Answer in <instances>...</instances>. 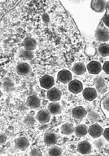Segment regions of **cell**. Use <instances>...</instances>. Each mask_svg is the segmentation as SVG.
Segmentation results:
<instances>
[{"label":"cell","instance_id":"277c9868","mask_svg":"<svg viewBox=\"0 0 109 156\" xmlns=\"http://www.w3.org/2000/svg\"><path fill=\"white\" fill-rule=\"evenodd\" d=\"M87 69L89 73L96 75L101 72L102 66L101 63L98 61H91L87 66Z\"/></svg>","mask_w":109,"mask_h":156},{"label":"cell","instance_id":"836d02e7","mask_svg":"<svg viewBox=\"0 0 109 156\" xmlns=\"http://www.w3.org/2000/svg\"><path fill=\"white\" fill-rule=\"evenodd\" d=\"M106 9H107V11L109 12V1L107 2V6H106Z\"/></svg>","mask_w":109,"mask_h":156},{"label":"cell","instance_id":"603a6c76","mask_svg":"<svg viewBox=\"0 0 109 156\" xmlns=\"http://www.w3.org/2000/svg\"><path fill=\"white\" fill-rule=\"evenodd\" d=\"M98 52L103 57L109 56V44L104 43L100 44L98 47Z\"/></svg>","mask_w":109,"mask_h":156},{"label":"cell","instance_id":"7402d4cb","mask_svg":"<svg viewBox=\"0 0 109 156\" xmlns=\"http://www.w3.org/2000/svg\"><path fill=\"white\" fill-rule=\"evenodd\" d=\"M49 112L52 115H58L61 112V106L57 103H51L50 104L48 107Z\"/></svg>","mask_w":109,"mask_h":156},{"label":"cell","instance_id":"5b68a950","mask_svg":"<svg viewBox=\"0 0 109 156\" xmlns=\"http://www.w3.org/2000/svg\"><path fill=\"white\" fill-rule=\"evenodd\" d=\"M83 96L87 101H91L96 98L97 96V91L96 88L88 87L84 89L83 91Z\"/></svg>","mask_w":109,"mask_h":156},{"label":"cell","instance_id":"4dcf8cb0","mask_svg":"<svg viewBox=\"0 0 109 156\" xmlns=\"http://www.w3.org/2000/svg\"><path fill=\"white\" fill-rule=\"evenodd\" d=\"M102 69L106 73L109 74V61H107V62H105L104 63Z\"/></svg>","mask_w":109,"mask_h":156},{"label":"cell","instance_id":"7a4b0ae2","mask_svg":"<svg viewBox=\"0 0 109 156\" xmlns=\"http://www.w3.org/2000/svg\"><path fill=\"white\" fill-rule=\"evenodd\" d=\"M104 129L99 123H94L88 128V133L91 138H98L103 134Z\"/></svg>","mask_w":109,"mask_h":156},{"label":"cell","instance_id":"484cf974","mask_svg":"<svg viewBox=\"0 0 109 156\" xmlns=\"http://www.w3.org/2000/svg\"><path fill=\"white\" fill-rule=\"evenodd\" d=\"M21 57L23 58L26 60H32L33 57V53L32 51H27V50H24L21 52Z\"/></svg>","mask_w":109,"mask_h":156},{"label":"cell","instance_id":"83f0119b","mask_svg":"<svg viewBox=\"0 0 109 156\" xmlns=\"http://www.w3.org/2000/svg\"><path fill=\"white\" fill-rule=\"evenodd\" d=\"M102 106L104 109L109 112V97H106L102 101Z\"/></svg>","mask_w":109,"mask_h":156},{"label":"cell","instance_id":"8992f818","mask_svg":"<svg viewBox=\"0 0 109 156\" xmlns=\"http://www.w3.org/2000/svg\"><path fill=\"white\" fill-rule=\"evenodd\" d=\"M57 79L60 82L63 83H68L70 82L72 79V75L70 71L68 70H61L57 75Z\"/></svg>","mask_w":109,"mask_h":156},{"label":"cell","instance_id":"d4e9b609","mask_svg":"<svg viewBox=\"0 0 109 156\" xmlns=\"http://www.w3.org/2000/svg\"><path fill=\"white\" fill-rule=\"evenodd\" d=\"M88 118L91 122H96L99 121L100 116H99L98 114L96 113V112H94V111H91V112L89 113Z\"/></svg>","mask_w":109,"mask_h":156},{"label":"cell","instance_id":"9c48e42d","mask_svg":"<svg viewBox=\"0 0 109 156\" xmlns=\"http://www.w3.org/2000/svg\"><path fill=\"white\" fill-rule=\"evenodd\" d=\"M92 147L91 144L89 143V142L84 140L80 142L79 143L77 147V151L80 154L83 155H87L89 154L91 152Z\"/></svg>","mask_w":109,"mask_h":156},{"label":"cell","instance_id":"f546056e","mask_svg":"<svg viewBox=\"0 0 109 156\" xmlns=\"http://www.w3.org/2000/svg\"><path fill=\"white\" fill-rule=\"evenodd\" d=\"M104 141H103L102 139H98L94 142V145L96 147V148L97 149H101L104 146Z\"/></svg>","mask_w":109,"mask_h":156},{"label":"cell","instance_id":"4316f807","mask_svg":"<svg viewBox=\"0 0 109 156\" xmlns=\"http://www.w3.org/2000/svg\"><path fill=\"white\" fill-rule=\"evenodd\" d=\"M101 22L109 30V12H108V11H107L104 17L102 19Z\"/></svg>","mask_w":109,"mask_h":156},{"label":"cell","instance_id":"5bb4252c","mask_svg":"<svg viewBox=\"0 0 109 156\" xmlns=\"http://www.w3.org/2000/svg\"><path fill=\"white\" fill-rule=\"evenodd\" d=\"M29 146V142L26 138L21 137L15 140V147L18 149L21 150V151H25Z\"/></svg>","mask_w":109,"mask_h":156},{"label":"cell","instance_id":"1f68e13d","mask_svg":"<svg viewBox=\"0 0 109 156\" xmlns=\"http://www.w3.org/2000/svg\"><path fill=\"white\" fill-rule=\"evenodd\" d=\"M30 155H42V152L38 149H33L31 151Z\"/></svg>","mask_w":109,"mask_h":156},{"label":"cell","instance_id":"6da1fadb","mask_svg":"<svg viewBox=\"0 0 109 156\" xmlns=\"http://www.w3.org/2000/svg\"><path fill=\"white\" fill-rule=\"evenodd\" d=\"M95 37L97 41L103 43L109 40V30L102 23L101 21L96 29Z\"/></svg>","mask_w":109,"mask_h":156},{"label":"cell","instance_id":"30bf717a","mask_svg":"<svg viewBox=\"0 0 109 156\" xmlns=\"http://www.w3.org/2000/svg\"><path fill=\"white\" fill-rule=\"evenodd\" d=\"M47 97L51 101H60L61 97V92L56 88H52L49 89L47 93Z\"/></svg>","mask_w":109,"mask_h":156},{"label":"cell","instance_id":"2e32d148","mask_svg":"<svg viewBox=\"0 0 109 156\" xmlns=\"http://www.w3.org/2000/svg\"><path fill=\"white\" fill-rule=\"evenodd\" d=\"M95 86H96V90L100 93H104L107 90V83L105 80L101 77H97L94 81Z\"/></svg>","mask_w":109,"mask_h":156},{"label":"cell","instance_id":"d6a6232c","mask_svg":"<svg viewBox=\"0 0 109 156\" xmlns=\"http://www.w3.org/2000/svg\"><path fill=\"white\" fill-rule=\"evenodd\" d=\"M103 136H104V138L109 142V127H107L104 130V132H103Z\"/></svg>","mask_w":109,"mask_h":156},{"label":"cell","instance_id":"52a82bcc","mask_svg":"<svg viewBox=\"0 0 109 156\" xmlns=\"http://www.w3.org/2000/svg\"><path fill=\"white\" fill-rule=\"evenodd\" d=\"M40 83L43 88L45 89H51L53 87L55 84V80L53 77L46 75V76H44L40 78Z\"/></svg>","mask_w":109,"mask_h":156},{"label":"cell","instance_id":"cb8c5ba5","mask_svg":"<svg viewBox=\"0 0 109 156\" xmlns=\"http://www.w3.org/2000/svg\"><path fill=\"white\" fill-rule=\"evenodd\" d=\"M49 155H61L62 154V151H61V149L60 148V147L57 146H55L53 145L51 148L49 150Z\"/></svg>","mask_w":109,"mask_h":156},{"label":"cell","instance_id":"4fadbf2b","mask_svg":"<svg viewBox=\"0 0 109 156\" xmlns=\"http://www.w3.org/2000/svg\"><path fill=\"white\" fill-rule=\"evenodd\" d=\"M44 143L48 146H53L57 143V137L55 133L49 132L45 133L44 137Z\"/></svg>","mask_w":109,"mask_h":156},{"label":"cell","instance_id":"d6986e66","mask_svg":"<svg viewBox=\"0 0 109 156\" xmlns=\"http://www.w3.org/2000/svg\"><path fill=\"white\" fill-rule=\"evenodd\" d=\"M23 44L26 50H27V51H33L36 47V41L33 38H27L24 40Z\"/></svg>","mask_w":109,"mask_h":156},{"label":"cell","instance_id":"ba28073f","mask_svg":"<svg viewBox=\"0 0 109 156\" xmlns=\"http://www.w3.org/2000/svg\"><path fill=\"white\" fill-rule=\"evenodd\" d=\"M107 2V1H103V0H94L91 1V7L95 12H102L106 9Z\"/></svg>","mask_w":109,"mask_h":156},{"label":"cell","instance_id":"7c38bea8","mask_svg":"<svg viewBox=\"0 0 109 156\" xmlns=\"http://www.w3.org/2000/svg\"><path fill=\"white\" fill-rule=\"evenodd\" d=\"M36 119L41 123H46L51 119V113L47 110H40L36 115Z\"/></svg>","mask_w":109,"mask_h":156},{"label":"cell","instance_id":"f1b7e54d","mask_svg":"<svg viewBox=\"0 0 109 156\" xmlns=\"http://www.w3.org/2000/svg\"><path fill=\"white\" fill-rule=\"evenodd\" d=\"M24 122H26V124L32 125V124L34 123L35 121H34V119H33V117H32V116H30V115H28L26 117V118H25Z\"/></svg>","mask_w":109,"mask_h":156},{"label":"cell","instance_id":"e0dca14e","mask_svg":"<svg viewBox=\"0 0 109 156\" xmlns=\"http://www.w3.org/2000/svg\"><path fill=\"white\" fill-rule=\"evenodd\" d=\"M87 66L83 62H77L72 67V72L77 76H81L86 72Z\"/></svg>","mask_w":109,"mask_h":156},{"label":"cell","instance_id":"9a60e30c","mask_svg":"<svg viewBox=\"0 0 109 156\" xmlns=\"http://www.w3.org/2000/svg\"><path fill=\"white\" fill-rule=\"evenodd\" d=\"M31 67L26 62H23L19 64L16 66V73L20 76H27L30 73Z\"/></svg>","mask_w":109,"mask_h":156},{"label":"cell","instance_id":"3957f363","mask_svg":"<svg viewBox=\"0 0 109 156\" xmlns=\"http://www.w3.org/2000/svg\"><path fill=\"white\" fill-rule=\"evenodd\" d=\"M69 90L73 94H79L83 90L82 82L78 80H72L68 84Z\"/></svg>","mask_w":109,"mask_h":156},{"label":"cell","instance_id":"44dd1931","mask_svg":"<svg viewBox=\"0 0 109 156\" xmlns=\"http://www.w3.org/2000/svg\"><path fill=\"white\" fill-rule=\"evenodd\" d=\"M74 129L73 125L71 123H65L61 127V132L64 135H70L74 132Z\"/></svg>","mask_w":109,"mask_h":156},{"label":"cell","instance_id":"8fae6325","mask_svg":"<svg viewBox=\"0 0 109 156\" xmlns=\"http://www.w3.org/2000/svg\"><path fill=\"white\" fill-rule=\"evenodd\" d=\"M87 114V110L82 106L75 107L72 112V116L77 119H83L86 116Z\"/></svg>","mask_w":109,"mask_h":156},{"label":"cell","instance_id":"ffe728a7","mask_svg":"<svg viewBox=\"0 0 109 156\" xmlns=\"http://www.w3.org/2000/svg\"><path fill=\"white\" fill-rule=\"evenodd\" d=\"M74 133L79 137H83L88 133V128L85 124H80L75 127Z\"/></svg>","mask_w":109,"mask_h":156},{"label":"cell","instance_id":"ac0fdd59","mask_svg":"<svg viewBox=\"0 0 109 156\" xmlns=\"http://www.w3.org/2000/svg\"><path fill=\"white\" fill-rule=\"evenodd\" d=\"M41 101L38 97L35 95L29 96L27 100V104L31 108H37L40 107Z\"/></svg>","mask_w":109,"mask_h":156}]
</instances>
